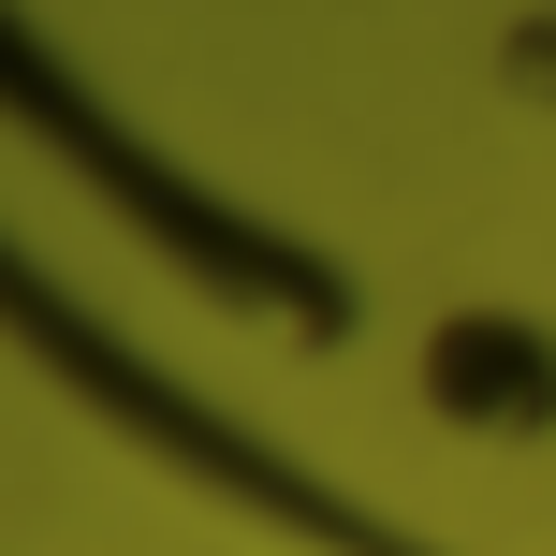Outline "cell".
Listing matches in <instances>:
<instances>
[{
	"instance_id": "cell-1",
	"label": "cell",
	"mask_w": 556,
	"mask_h": 556,
	"mask_svg": "<svg viewBox=\"0 0 556 556\" xmlns=\"http://www.w3.org/2000/svg\"><path fill=\"white\" fill-rule=\"evenodd\" d=\"M425 395H440L454 425H542L556 410V352L528 323H483V307H469V323L425 337Z\"/></svg>"
}]
</instances>
